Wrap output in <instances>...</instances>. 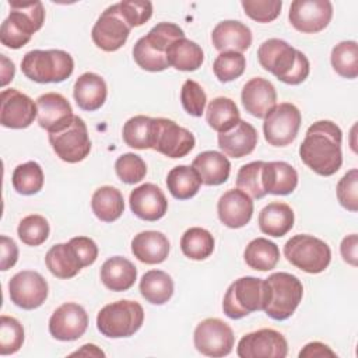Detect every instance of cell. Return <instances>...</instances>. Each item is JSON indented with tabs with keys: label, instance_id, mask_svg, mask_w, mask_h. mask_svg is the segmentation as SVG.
I'll return each instance as SVG.
<instances>
[{
	"label": "cell",
	"instance_id": "25",
	"mask_svg": "<svg viewBox=\"0 0 358 358\" xmlns=\"http://www.w3.org/2000/svg\"><path fill=\"white\" fill-rule=\"evenodd\" d=\"M256 145L257 131L250 123L245 120H239L231 130L225 133H218V147L228 157H246L253 152Z\"/></svg>",
	"mask_w": 358,
	"mask_h": 358
},
{
	"label": "cell",
	"instance_id": "49",
	"mask_svg": "<svg viewBox=\"0 0 358 358\" xmlns=\"http://www.w3.org/2000/svg\"><path fill=\"white\" fill-rule=\"evenodd\" d=\"M180 102L189 115L200 117L204 113L207 95L199 83L194 80H186L180 90Z\"/></svg>",
	"mask_w": 358,
	"mask_h": 358
},
{
	"label": "cell",
	"instance_id": "58",
	"mask_svg": "<svg viewBox=\"0 0 358 358\" xmlns=\"http://www.w3.org/2000/svg\"><path fill=\"white\" fill-rule=\"evenodd\" d=\"M71 355H92V357H105V352L99 350L95 344H84L80 350L71 352Z\"/></svg>",
	"mask_w": 358,
	"mask_h": 358
},
{
	"label": "cell",
	"instance_id": "57",
	"mask_svg": "<svg viewBox=\"0 0 358 358\" xmlns=\"http://www.w3.org/2000/svg\"><path fill=\"white\" fill-rule=\"evenodd\" d=\"M1 59V87H6L15 74V67L11 60H8L4 55H0Z\"/></svg>",
	"mask_w": 358,
	"mask_h": 358
},
{
	"label": "cell",
	"instance_id": "5",
	"mask_svg": "<svg viewBox=\"0 0 358 358\" xmlns=\"http://www.w3.org/2000/svg\"><path fill=\"white\" fill-rule=\"evenodd\" d=\"M264 312L274 320H285L292 316L303 295L301 280L289 273H273L266 280Z\"/></svg>",
	"mask_w": 358,
	"mask_h": 358
},
{
	"label": "cell",
	"instance_id": "47",
	"mask_svg": "<svg viewBox=\"0 0 358 358\" xmlns=\"http://www.w3.org/2000/svg\"><path fill=\"white\" fill-rule=\"evenodd\" d=\"M115 171L117 178L123 183L134 185L144 179L147 173V165L140 155L133 152H126L116 159Z\"/></svg>",
	"mask_w": 358,
	"mask_h": 358
},
{
	"label": "cell",
	"instance_id": "6",
	"mask_svg": "<svg viewBox=\"0 0 358 358\" xmlns=\"http://www.w3.org/2000/svg\"><path fill=\"white\" fill-rule=\"evenodd\" d=\"M144 322V309L136 301L120 299L105 305L96 316V327L105 337H130L140 330Z\"/></svg>",
	"mask_w": 358,
	"mask_h": 358
},
{
	"label": "cell",
	"instance_id": "56",
	"mask_svg": "<svg viewBox=\"0 0 358 358\" xmlns=\"http://www.w3.org/2000/svg\"><path fill=\"white\" fill-rule=\"evenodd\" d=\"M323 358V357H330L336 358L337 354L326 344L320 341H312L308 343L301 351H299V358Z\"/></svg>",
	"mask_w": 358,
	"mask_h": 358
},
{
	"label": "cell",
	"instance_id": "41",
	"mask_svg": "<svg viewBox=\"0 0 358 358\" xmlns=\"http://www.w3.org/2000/svg\"><path fill=\"white\" fill-rule=\"evenodd\" d=\"M333 70L343 78L358 77V45L355 41H343L337 43L330 56Z\"/></svg>",
	"mask_w": 358,
	"mask_h": 358
},
{
	"label": "cell",
	"instance_id": "51",
	"mask_svg": "<svg viewBox=\"0 0 358 358\" xmlns=\"http://www.w3.org/2000/svg\"><path fill=\"white\" fill-rule=\"evenodd\" d=\"M336 194L338 203L348 211H358V171L350 169L337 183Z\"/></svg>",
	"mask_w": 358,
	"mask_h": 358
},
{
	"label": "cell",
	"instance_id": "45",
	"mask_svg": "<svg viewBox=\"0 0 358 358\" xmlns=\"http://www.w3.org/2000/svg\"><path fill=\"white\" fill-rule=\"evenodd\" d=\"M245 67L246 59L238 52H222L213 63V71L221 83H229L239 78L243 74Z\"/></svg>",
	"mask_w": 358,
	"mask_h": 358
},
{
	"label": "cell",
	"instance_id": "43",
	"mask_svg": "<svg viewBox=\"0 0 358 358\" xmlns=\"http://www.w3.org/2000/svg\"><path fill=\"white\" fill-rule=\"evenodd\" d=\"M264 161H253L239 168L236 175V186L252 199H263L267 193L262 183V169Z\"/></svg>",
	"mask_w": 358,
	"mask_h": 358
},
{
	"label": "cell",
	"instance_id": "31",
	"mask_svg": "<svg viewBox=\"0 0 358 358\" xmlns=\"http://www.w3.org/2000/svg\"><path fill=\"white\" fill-rule=\"evenodd\" d=\"M259 228L263 234L281 238L291 231L294 227V211L292 208L281 201L268 203L260 213H259Z\"/></svg>",
	"mask_w": 358,
	"mask_h": 358
},
{
	"label": "cell",
	"instance_id": "20",
	"mask_svg": "<svg viewBox=\"0 0 358 358\" xmlns=\"http://www.w3.org/2000/svg\"><path fill=\"white\" fill-rule=\"evenodd\" d=\"M241 101L249 115L264 119L277 105V91L268 80L253 77L243 85Z\"/></svg>",
	"mask_w": 358,
	"mask_h": 358
},
{
	"label": "cell",
	"instance_id": "2",
	"mask_svg": "<svg viewBox=\"0 0 358 358\" xmlns=\"http://www.w3.org/2000/svg\"><path fill=\"white\" fill-rule=\"evenodd\" d=\"M257 59L264 70L289 85L303 83L310 71L308 57L278 38L264 41L257 49Z\"/></svg>",
	"mask_w": 358,
	"mask_h": 358
},
{
	"label": "cell",
	"instance_id": "40",
	"mask_svg": "<svg viewBox=\"0 0 358 358\" xmlns=\"http://www.w3.org/2000/svg\"><path fill=\"white\" fill-rule=\"evenodd\" d=\"M43 171L41 165L35 161H28L15 166L11 183L17 193L24 196H32L42 190L43 187Z\"/></svg>",
	"mask_w": 358,
	"mask_h": 358
},
{
	"label": "cell",
	"instance_id": "8",
	"mask_svg": "<svg viewBox=\"0 0 358 358\" xmlns=\"http://www.w3.org/2000/svg\"><path fill=\"white\" fill-rule=\"evenodd\" d=\"M284 256L296 268L309 274H319L329 267L331 250L324 241L298 234L285 242Z\"/></svg>",
	"mask_w": 358,
	"mask_h": 358
},
{
	"label": "cell",
	"instance_id": "37",
	"mask_svg": "<svg viewBox=\"0 0 358 358\" xmlns=\"http://www.w3.org/2000/svg\"><path fill=\"white\" fill-rule=\"evenodd\" d=\"M201 186L199 173L187 165L173 166L166 175V187L178 200H187L197 194Z\"/></svg>",
	"mask_w": 358,
	"mask_h": 358
},
{
	"label": "cell",
	"instance_id": "34",
	"mask_svg": "<svg viewBox=\"0 0 358 358\" xmlns=\"http://www.w3.org/2000/svg\"><path fill=\"white\" fill-rule=\"evenodd\" d=\"M91 208L98 220L113 222L120 218L124 211L123 194L113 186H101L92 194Z\"/></svg>",
	"mask_w": 358,
	"mask_h": 358
},
{
	"label": "cell",
	"instance_id": "39",
	"mask_svg": "<svg viewBox=\"0 0 358 358\" xmlns=\"http://www.w3.org/2000/svg\"><path fill=\"white\" fill-rule=\"evenodd\" d=\"M180 249L192 260H204L214 250V236L204 228L192 227L182 235Z\"/></svg>",
	"mask_w": 358,
	"mask_h": 358
},
{
	"label": "cell",
	"instance_id": "28",
	"mask_svg": "<svg viewBox=\"0 0 358 358\" xmlns=\"http://www.w3.org/2000/svg\"><path fill=\"white\" fill-rule=\"evenodd\" d=\"M192 168L199 173L203 185L220 186L229 178L231 162L222 152L203 151L193 159Z\"/></svg>",
	"mask_w": 358,
	"mask_h": 358
},
{
	"label": "cell",
	"instance_id": "32",
	"mask_svg": "<svg viewBox=\"0 0 358 358\" xmlns=\"http://www.w3.org/2000/svg\"><path fill=\"white\" fill-rule=\"evenodd\" d=\"M8 6L11 11L7 20L21 32L32 38V35L42 28L45 8L41 1H8Z\"/></svg>",
	"mask_w": 358,
	"mask_h": 358
},
{
	"label": "cell",
	"instance_id": "35",
	"mask_svg": "<svg viewBox=\"0 0 358 358\" xmlns=\"http://www.w3.org/2000/svg\"><path fill=\"white\" fill-rule=\"evenodd\" d=\"M140 294L152 305H164L173 295V280L162 270H150L140 280Z\"/></svg>",
	"mask_w": 358,
	"mask_h": 358
},
{
	"label": "cell",
	"instance_id": "14",
	"mask_svg": "<svg viewBox=\"0 0 358 358\" xmlns=\"http://www.w3.org/2000/svg\"><path fill=\"white\" fill-rule=\"evenodd\" d=\"M48 292L49 285L38 271L22 270L8 281L11 302L25 310L39 308L46 301Z\"/></svg>",
	"mask_w": 358,
	"mask_h": 358
},
{
	"label": "cell",
	"instance_id": "46",
	"mask_svg": "<svg viewBox=\"0 0 358 358\" xmlns=\"http://www.w3.org/2000/svg\"><path fill=\"white\" fill-rule=\"evenodd\" d=\"M24 343V327L11 316L1 315L0 317V354L10 355L17 352Z\"/></svg>",
	"mask_w": 358,
	"mask_h": 358
},
{
	"label": "cell",
	"instance_id": "52",
	"mask_svg": "<svg viewBox=\"0 0 358 358\" xmlns=\"http://www.w3.org/2000/svg\"><path fill=\"white\" fill-rule=\"evenodd\" d=\"M0 41L4 46H7L10 49H20L31 41V36L21 32L15 25H13L6 18L0 28Z\"/></svg>",
	"mask_w": 358,
	"mask_h": 358
},
{
	"label": "cell",
	"instance_id": "3",
	"mask_svg": "<svg viewBox=\"0 0 358 358\" xmlns=\"http://www.w3.org/2000/svg\"><path fill=\"white\" fill-rule=\"evenodd\" d=\"M179 38H185V32L179 25L173 22H159L134 43L133 59L143 70L152 73L164 71L169 67L166 50L169 45Z\"/></svg>",
	"mask_w": 358,
	"mask_h": 358
},
{
	"label": "cell",
	"instance_id": "42",
	"mask_svg": "<svg viewBox=\"0 0 358 358\" xmlns=\"http://www.w3.org/2000/svg\"><path fill=\"white\" fill-rule=\"evenodd\" d=\"M151 120L152 117L137 115L130 117L122 131L123 141L136 150L150 148V137H151Z\"/></svg>",
	"mask_w": 358,
	"mask_h": 358
},
{
	"label": "cell",
	"instance_id": "4",
	"mask_svg": "<svg viewBox=\"0 0 358 358\" xmlns=\"http://www.w3.org/2000/svg\"><path fill=\"white\" fill-rule=\"evenodd\" d=\"M21 70L27 78L39 84L62 83L73 74L74 60L60 49H35L24 55Z\"/></svg>",
	"mask_w": 358,
	"mask_h": 358
},
{
	"label": "cell",
	"instance_id": "24",
	"mask_svg": "<svg viewBox=\"0 0 358 358\" xmlns=\"http://www.w3.org/2000/svg\"><path fill=\"white\" fill-rule=\"evenodd\" d=\"M73 96L80 109L88 112L98 110L108 96L106 83L99 74L87 71L76 80Z\"/></svg>",
	"mask_w": 358,
	"mask_h": 358
},
{
	"label": "cell",
	"instance_id": "1",
	"mask_svg": "<svg viewBox=\"0 0 358 358\" xmlns=\"http://www.w3.org/2000/svg\"><path fill=\"white\" fill-rule=\"evenodd\" d=\"M341 129L331 120H317L309 126L299 145L302 162L320 176L334 175L341 164Z\"/></svg>",
	"mask_w": 358,
	"mask_h": 358
},
{
	"label": "cell",
	"instance_id": "17",
	"mask_svg": "<svg viewBox=\"0 0 358 358\" xmlns=\"http://www.w3.org/2000/svg\"><path fill=\"white\" fill-rule=\"evenodd\" d=\"M0 123L7 129H25L38 117L36 102L15 88L0 94Z\"/></svg>",
	"mask_w": 358,
	"mask_h": 358
},
{
	"label": "cell",
	"instance_id": "33",
	"mask_svg": "<svg viewBox=\"0 0 358 358\" xmlns=\"http://www.w3.org/2000/svg\"><path fill=\"white\" fill-rule=\"evenodd\" d=\"M166 60L169 67L180 71H194L201 67L204 53L200 45L196 42L186 38H179L169 45L166 50Z\"/></svg>",
	"mask_w": 358,
	"mask_h": 358
},
{
	"label": "cell",
	"instance_id": "13",
	"mask_svg": "<svg viewBox=\"0 0 358 358\" xmlns=\"http://www.w3.org/2000/svg\"><path fill=\"white\" fill-rule=\"evenodd\" d=\"M239 358H285L288 343L285 337L273 329H260L245 334L236 347Z\"/></svg>",
	"mask_w": 358,
	"mask_h": 358
},
{
	"label": "cell",
	"instance_id": "16",
	"mask_svg": "<svg viewBox=\"0 0 358 358\" xmlns=\"http://www.w3.org/2000/svg\"><path fill=\"white\" fill-rule=\"evenodd\" d=\"M130 27L122 18L117 3L109 6L92 27L91 36L94 43L103 52H115L120 49L130 34Z\"/></svg>",
	"mask_w": 358,
	"mask_h": 358
},
{
	"label": "cell",
	"instance_id": "10",
	"mask_svg": "<svg viewBox=\"0 0 358 358\" xmlns=\"http://www.w3.org/2000/svg\"><path fill=\"white\" fill-rule=\"evenodd\" d=\"M49 143L55 154L69 164L85 159L91 151L88 129L80 116H74L73 122L66 129L57 133H50Z\"/></svg>",
	"mask_w": 358,
	"mask_h": 358
},
{
	"label": "cell",
	"instance_id": "30",
	"mask_svg": "<svg viewBox=\"0 0 358 358\" xmlns=\"http://www.w3.org/2000/svg\"><path fill=\"white\" fill-rule=\"evenodd\" d=\"M137 280L136 266L126 257H109L101 267L102 284L115 292L130 289Z\"/></svg>",
	"mask_w": 358,
	"mask_h": 358
},
{
	"label": "cell",
	"instance_id": "23",
	"mask_svg": "<svg viewBox=\"0 0 358 358\" xmlns=\"http://www.w3.org/2000/svg\"><path fill=\"white\" fill-rule=\"evenodd\" d=\"M211 42L217 50L242 53L252 45V31L248 25L235 20L218 22L211 32Z\"/></svg>",
	"mask_w": 358,
	"mask_h": 358
},
{
	"label": "cell",
	"instance_id": "50",
	"mask_svg": "<svg viewBox=\"0 0 358 358\" xmlns=\"http://www.w3.org/2000/svg\"><path fill=\"white\" fill-rule=\"evenodd\" d=\"M117 7L130 28L145 24L152 15V3L148 0H123L117 3Z\"/></svg>",
	"mask_w": 358,
	"mask_h": 358
},
{
	"label": "cell",
	"instance_id": "19",
	"mask_svg": "<svg viewBox=\"0 0 358 358\" xmlns=\"http://www.w3.org/2000/svg\"><path fill=\"white\" fill-rule=\"evenodd\" d=\"M38 123L49 134L66 129L74 119L70 102L57 92H46L36 99Z\"/></svg>",
	"mask_w": 358,
	"mask_h": 358
},
{
	"label": "cell",
	"instance_id": "48",
	"mask_svg": "<svg viewBox=\"0 0 358 358\" xmlns=\"http://www.w3.org/2000/svg\"><path fill=\"white\" fill-rule=\"evenodd\" d=\"M241 6L245 11V14L252 18L253 21L266 24L274 21L282 7L281 0H243L241 1Z\"/></svg>",
	"mask_w": 358,
	"mask_h": 358
},
{
	"label": "cell",
	"instance_id": "44",
	"mask_svg": "<svg viewBox=\"0 0 358 358\" xmlns=\"http://www.w3.org/2000/svg\"><path fill=\"white\" fill-rule=\"evenodd\" d=\"M17 232L22 243L28 246H39L48 239L50 228L45 217L39 214H31L20 221Z\"/></svg>",
	"mask_w": 358,
	"mask_h": 358
},
{
	"label": "cell",
	"instance_id": "7",
	"mask_svg": "<svg viewBox=\"0 0 358 358\" xmlns=\"http://www.w3.org/2000/svg\"><path fill=\"white\" fill-rule=\"evenodd\" d=\"M266 284L263 278L241 277L227 289L222 301L224 313L234 320L242 319L252 312L264 310Z\"/></svg>",
	"mask_w": 358,
	"mask_h": 358
},
{
	"label": "cell",
	"instance_id": "53",
	"mask_svg": "<svg viewBox=\"0 0 358 358\" xmlns=\"http://www.w3.org/2000/svg\"><path fill=\"white\" fill-rule=\"evenodd\" d=\"M69 242L76 248V250L80 255L85 267L95 263V260L98 257V246L91 238L76 236V238H71Z\"/></svg>",
	"mask_w": 358,
	"mask_h": 358
},
{
	"label": "cell",
	"instance_id": "22",
	"mask_svg": "<svg viewBox=\"0 0 358 358\" xmlns=\"http://www.w3.org/2000/svg\"><path fill=\"white\" fill-rule=\"evenodd\" d=\"M129 203L133 214L144 221H158L168 210L164 192L154 183H144L131 190Z\"/></svg>",
	"mask_w": 358,
	"mask_h": 358
},
{
	"label": "cell",
	"instance_id": "38",
	"mask_svg": "<svg viewBox=\"0 0 358 358\" xmlns=\"http://www.w3.org/2000/svg\"><path fill=\"white\" fill-rule=\"evenodd\" d=\"M206 120L213 130L225 133L241 120V113L236 103L231 98L217 96L210 101L207 106Z\"/></svg>",
	"mask_w": 358,
	"mask_h": 358
},
{
	"label": "cell",
	"instance_id": "18",
	"mask_svg": "<svg viewBox=\"0 0 358 358\" xmlns=\"http://www.w3.org/2000/svg\"><path fill=\"white\" fill-rule=\"evenodd\" d=\"M88 327L85 309L74 302L60 305L49 319V333L60 341H74L80 338Z\"/></svg>",
	"mask_w": 358,
	"mask_h": 358
},
{
	"label": "cell",
	"instance_id": "26",
	"mask_svg": "<svg viewBox=\"0 0 358 358\" xmlns=\"http://www.w3.org/2000/svg\"><path fill=\"white\" fill-rule=\"evenodd\" d=\"M262 183L266 193L287 196L298 186V172L284 161H270L263 164Z\"/></svg>",
	"mask_w": 358,
	"mask_h": 358
},
{
	"label": "cell",
	"instance_id": "21",
	"mask_svg": "<svg viewBox=\"0 0 358 358\" xmlns=\"http://www.w3.org/2000/svg\"><path fill=\"white\" fill-rule=\"evenodd\" d=\"M220 221L232 229L245 227L253 215V200L241 189L227 190L217 203Z\"/></svg>",
	"mask_w": 358,
	"mask_h": 358
},
{
	"label": "cell",
	"instance_id": "12",
	"mask_svg": "<svg viewBox=\"0 0 358 358\" xmlns=\"http://www.w3.org/2000/svg\"><path fill=\"white\" fill-rule=\"evenodd\" d=\"M196 350L207 357H225L231 354L235 336L229 324L218 317H208L201 320L193 334Z\"/></svg>",
	"mask_w": 358,
	"mask_h": 358
},
{
	"label": "cell",
	"instance_id": "36",
	"mask_svg": "<svg viewBox=\"0 0 358 358\" xmlns=\"http://www.w3.org/2000/svg\"><path fill=\"white\" fill-rule=\"evenodd\" d=\"M245 263L257 271H268L273 270L280 260V249L278 246L266 239L256 238L252 239L243 252Z\"/></svg>",
	"mask_w": 358,
	"mask_h": 358
},
{
	"label": "cell",
	"instance_id": "27",
	"mask_svg": "<svg viewBox=\"0 0 358 358\" xmlns=\"http://www.w3.org/2000/svg\"><path fill=\"white\" fill-rule=\"evenodd\" d=\"M131 253L145 264H159L169 253V241L159 231H143L131 239Z\"/></svg>",
	"mask_w": 358,
	"mask_h": 358
},
{
	"label": "cell",
	"instance_id": "11",
	"mask_svg": "<svg viewBox=\"0 0 358 358\" xmlns=\"http://www.w3.org/2000/svg\"><path fill=\"white\" fill-rule=\"evenodd\" d=\"M302 116L299 109L289 102L275 105L264 117L263 134L266 141L274 147H285L291 144L299 131Z\"/></svg>",
	"mask_w": 358,
	"mask_h": 358
},
{
	"label": "cell",
	"instance_id": "54",
	"mask_svg": "<svg viewBox=\"0 0 358 358\" xmlns=\"http://www.w3.org/2000/svg\"><path fill=\"white\" fill-rule=\"evenodd\" d=\"M0 250H1L0 270L7 271L18 260V246L11 238H8L6 235H1L0 236Z\"/></svg>",
	"mask_w": 358,
	"mask_h": 358
},
{
	"label": "cell",
	"instance_id": "9",
	"mask_svg": "<svg viewBox=\"0 0 358 358\" xmlns=\"http://www.w3.org/2000/svg\"><path fill=\"white\" fill-rule=\"evenodd\" d=\"M190 130L166 117H152L150 148L169 158H183L194 148Z\"/></svg>",
	"mask_w": 358,
	"mask_h": 358
},
{
	"label": "cell",
	"instance_id": "15",
	"mask_svg": "<svg viewBox=\"0 0 358 358\" xmlns=\"http://www.w3.org/2000/svg\"><path fill=\"white\" fill-rule=\"evenodd\" d=\"M333 17V4L329 0H294L288 20L291 25L303 34L323 31Z\"/></svg>",
	"mask_w": 358,
	"mask_h": 358
},
{
	"label": "cell",
	"instance_id": "55",
	"mask_svg": "<svg viewBox=\"0 0 358 358\" xmlns=\"http://www.w3.org/2000/svg\"><path fill=\"white\" fill-rule=\"evenodd\" d=\"M340 253L345 263H348L354 267L358 264V236H357V234L347 235L341 241Z\"/></svg>",
	"mask_w": 358,
	"mask_h": 358
},
{
	"label": "cell",
	"instance_id": "29",
	"mask_svg": "<svg viewBox=\"0 0 358 358\" xmlns=\"http://www.w3.org/2000/svg\"><path fill=\"white\" fill-rule=\"evenodd\" d=\"M45 263L48 270L62 280L73 278L83 267H85L76 248L70 242L53 245L45 256Z\"/></svg>",
	"mask_w": 358,
	"mask_h": 358
}]
</instances>
